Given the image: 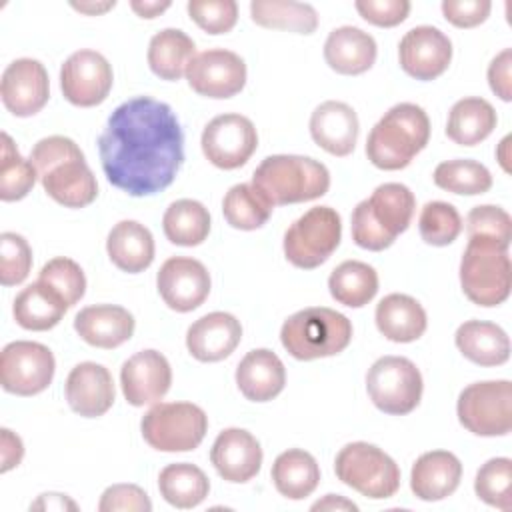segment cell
<instances>
[{
    "label": "cell",
    "instance_id": "obj_14",
    "mask_svg": "<svg viewBox=\"0 0 512 512\" xmlns=\"http://www.w3.org/2000/svg\"><path fill=\"white\" fill-rule=\"evenodd\" d=\"M200 144L208 162L222 170H234L256 152L258 132L242 114H220L204 126Z\"/></svg>",
    "mask_w": 512,
    "mask_h": 512
},
{
    "label": "cell",
    "instance_id": "obj_25",
    "mask_svg": "<svg viewBox=\"0 0 512 512\" xmlns=\"http://www.w3.org/2000/svg\"><path fill=\"white\" fill-rule=\"evenodd\" d=\"M134 316L116 304H94L82 308L74 318V330L78 336L96 348H116L132 338Z\"/></svg>",
    "mask_w": 512,
    "mask_h": 512
},
{
    "label": "cell",
    "instance_id": "obj_22",
    "mask_svg": "<svg viewBox=\"0 0 512 512\" xmlns=\"http://www.w3.org/2000/svg\"><path fill=\"white\" fill-rule=\"evenodd\" d=\"M114 380L108 368L96 362L76 364L66 378L68 406L84 416L98 418L106 414L114 404Z\"/></svg>",
    "mask_w": 512,
    "mask_h": 512
},
{
    "label": "cell",
    "instance_id": "obj_4",
    "mask_svg": "<svg viewBox=\"0 0 512 512\" xmlns=\"http://www.w3.org/2000/svg\"><path fill=\"white\" fill-rule=\"evenodd\" d=\"M416 208V198L400 182L380 184L370 198L356 204L352 212V240L372 252H380L402 234Z\"/></svg>",
    "mask_w": 512,
    "mask_h": 512
},
{
    "label": "cell",
    "instance_id": "obj_40",
    "mask_svg": "<svg viewBox=\"0 0 512 512\" xmlns=\"http://www.w3.org/2000/svg\"><path fill=\"white\" fill-rule=\"evenodd\" d=\"M274 206L266 196L250 182L232 186L222 200V214L226 222L236 230H256L262 228L272 216Z\"/></svg>",
    "mask_w": 512,
    "mask_h": 512
},
{
    "label": "cell",
    "instance_id": "obj_51",
    "mask_svg": "<svg viewBox=\"0 0 512 512\" xmlns=\"http://www.w3.org/2000/svg\"><path fill=\"white\" fill-rule=\"evenodd\" d=\"M492 10L488 0H444L442 14L456 28H474L482 24Z\"/></svg>",
    "mask_w": 512,
    "mask_h": 512
},
{
    "label": "cell",
    "instance_id": "obj_6",
    "mask_svg": "<svg viewBox=\"0 0 512 512\" xmlns=\"http://www.w3.org/2000/svg\"><path fill=\"white\" fill-rule=\"evenodd\" d=\"M352 340V322L324 306H310L288 316L280 342L296 360H316L340 354Z\"/></svg>",
    "mask_w": 512,
    "mask_h": 512
},
{
    "label": "cell",
    "instance_id": "obj_19",
    "mask_svg": "<svg viewBox=\"0 0 512 512\" xmlns=\"http://www.w3.org/2000/svg\"><path fill=\"white\" fill-rule=\"evenodd\" d=\"M0 96L8 112L28 118L40 112L50 96L48 72L34 58H18L10 62L2 74Z\"/></svg>",
    "mask_w": 512,
    "mask_h": 512
},
{
    "label": "cell",
    "instance_id": "obj_37",
    "mask_svg": "<svg viewBox=\"0 0 512 512\" xmlns=\"http://www.w3.org/2000/svg\"><path fill=\"white\" fill-rule=\"evenodd\" d=\"M328 290L338 304L362 308L378 292V274L366 262L346 260L332 270L328 278Z\"/></svg>",
    "mask_w": 512,
    "mask_h": 512
},
{
    "label": "cell",
    "instance_id": "obj_57",
    "mask_svg": "<svg viewBox=\"0 0 512 512\" xmlns=\"http://www.w3.org/2000/svg\"><path fill=\"white\" fill-rule=\"evenodd\" d=\"M116 6V2H72V8L78 10V12H84V14H90V16H96V14H104L108 10H112Z\"/></svg>",
    "mask_w": 512,
    "mask_h": 512
},
{
    "label": "cell",
    "instance_id": "obj_45",
    "mask_svg": "<svg viewBox=\"0 0 512 512\" xmlns=\"http://www.w3.org/2000/svg\"><path fill=\"white\" fill-rule=\"evenodd\" d=\"M466 232H468V238L490 240L504 248H510L512 218L500 206H492V204L474 206L466 216Z\"/></svg>",
    "mask_w": 512,
    "mask_h": 512
},
{
    "label": "cell",
    "instance_id": "obj_39",
    "mask_svg": "<svg viewBox=\"0 0 512 512\" xmlns=\"http://www.w3.org/2000/svg\"><path fill=\"white\" fill-rule=\"evenodd\" d=\"M164 236L176 246H198L208 238L210 214L208 208L190 198L172 202L162 218Z\"/></svg>",
    "mask_w": 512,
    "mask_h": 512
},
{
    "label": "cell",
    "instance_id": "obj_55",
    "mask_svg": "<svg viewBox=\"0 0 512 512\" xmlns=\"http://www.w3.org/2000/svg\"><path fill=\"white\" fill-rule=\"evenodd\" d=\"M130 8L140 16V18H156L160 16L164 10L170 8V2H150V0H132Z\"/></svg>",
    "mask_w": 512,
    "mask_h": 512
},
{
    "label": "cell",
    "instance_id": "obj_49",
    "mask_svg": "<svg viewBox=\"0 0 512 512\" xmlns=\"http://www.w3.org/2000/svg\"><path fill=\"white\" fill-rule=\"evenodd\" d=\"M100 512H150L152 502L148 494L136 484H114L108 486L98 502Z\"/></svg>",
    "mask_w": 512,
    "mask_h": 512
},
{
    "label": "cell",
    "instance_id": "obj_35",
    "mask_svg": "<svg viewBox=\"0 0 512 512\" xmlns=\"http://www.w3.org/2000/svg\"><path fill=\"white\" fill-rule=\"evenodd\" d=\"M194 56V40L178 28L160 30L148 44V66L162 80H178L186 76Z\"/></svg>",
    "mask_w": 512,
    "mask_h": 512
},
{
    "label": "cell",
    "instance_id": "obj_48",
    "mask_svg": "<svg viewBox=\"0 0 512 512\" xmlns=\"http://www.w3.org/2000/svg\"><path fill=\"white\" fill-rule=\"evenodd\" d=\"M188 16L208 34H224L236 26L238 4L234 0H190Z\"/></svg>",
    "mask_w": 512,
    "mask_h": 512
},
{
    "label": "cell",
    "instance_id": "obj_1",
    "mask_svg": "<svg viewBox=\"0 0 512 512\" xmlns=\"http://www.w3.org/2000/svg\"><path fill=\"white\" fill-rule=\"evenodd\" d=\"M98 154L112 186L130 196H152L174 182L184 162V132L166 102L136 96L108 116Z\"/></svg>",
    "mask_w": 512,
    "mask_h": 512
},
{
    "label": "cell",
    "instance_id": "obj_8",
    "mask_svg": "<svg viewBox=\"0 0 512 512\" xmlns=\"http://www.w3.org/2000/svg\"><path fill=\"white\" fill-rule=\"evenodd\" d=\"M336 476L342 484L372 500H384L400 488L398 464L378 446L350 442L336 454Z\"/></svg>",
    "mask_w": 512,
    "mask_h": 512
},
{
    "label": "cell",
    "instance_id": "obj_17",
    "mask_svg": "<svg viewBox=\"0 0 512 512\" xmlns=\"http://www.w3.org/2000/svg\"><path fill=\"white\" fill-rule=\"evenodd\" d=\"M156 286L170 310L192 312L208 298L212 282L206 266L200 260L172 256L160 266Z\"/></svg>",
    "mask_w": 512,
    "mask_h": 512
},
{
    "label": "cell",
    "instance_id": "obj_32",
    "mask_svg": "<svg viewBox=\"0 0 512 512\" xmlns=\"http://www.w3.org/2000/svg\"><path fill=\"white\" fill-rule=\"evenodd\" d=\"M66 310H68V304L64 302V298L40 280L26 286L14 298V306H12L16 324L22 326L24 330H34V332L54 328L62 320Z\"/></svg>",
    "mask_w": 512,
    "mask_h": 512
},
{
    "label": "cell",
    "instance_id": "obj_18",
    "mask_svg": "<svg viewBox=\"0 0 512 512\" xmlns=\"http://www.w3.org/2000/svg\"><path fill=\"white\" fill-rule=\"evenodd\" d=\"M398 60L408 76L424 82L434 80L450 66L452 42L436 26H416L402 36Z\"/></svg>",
    "mask_w": 512,
    "mask_h": 512
},
{
    "label": "cell",
    "instance_id": "obj_16",
    "mask_svg": "<svg viewBox=\"0 0 512 512\" xmlns=\"http://www.w3.org/2000/svg\"><path fill=\"white\" fill-rule=\"evenodd\" d=\"M190 88L206 98H232L246 84L244 60L224 48H210L196 54L186 70Z\"/></svg>",
    "mask_w": 512,
    "mask_h": 512
},
{
    "label": "cell",
    "instance_id": "obj_47",
    "mask_svg": "<svg viewBox=\"0 0 512 512\" xmlns=\"http://www.w3.org/2000/svg\"><path fill=\"white\" fill-rule=\"evenodd\" d=\"M32 268V248L24 236L16 232L0 234V282L2 286H16L24 282Z\"/></svg>",
    "mask_w": 512,
    "mask_h": 512
},
{
    "label": "cell",
    "instance_id": "obj_58",
    "mask_svg": "<svg viewBox=\"0 0 512 512\" xmlns=\"http://www.w3.org/2000/svg\"><path fill=\"white\" fill-rule=\"evenodd\" d=\"M508 144H510V136H506V138L500 142L498 150H496L498 162H500V166L504 168V172H510V166H508V160H510V156H508Z\"/></svg>",
    "mask_w": 512,
    "mask_h": 512
},
{
    "label": "cell",
    "instance_id": "obj_11",
    "mask_svg": "<svg viewBox=\"0 0 512 512\" xmlns=\"http://www.w3.org/2000/svg\"><path fill=\"white\" fill-rule=\"evenodd\" d=\"M422 374L404 356H382L366 374V390L372 404L384 414H410L422 398Z\"/></svg>",
    "mask_w": 512,
    "mask_h": 512
},
{
    "label": "cell",
    "instance_id": "obj_53",
    "mask_svg": "<svg viewBox=\"0 0 512 512\" xmlns=\"http://www.w3.org/2000/svg\"><path fill=\"white\" fill-rule=\"evenodd\" d=\"M0 454H2V466H0L2 472H8L14 466H18L22 462V456H24L22 440L14 432H10L8 428H2V448H0Z\"/></svg>",
    "mask_w": 512,
    "mask_h": 512
},
{
    "label": "cell",
    "instance_id": "obj_30",
    "mask_svg": "<svg viewBox=\"0 0 512 512\" xmlns=\"http://www.w3.org/2000/svg\"><path fill=\"white\" fill-rule=\"evenodd\" d=\"M106 252L116 268L128 274H138L154 260L152 232L136 220H120L108 232Z\"/></svg>",
    "mask_w": 512,
    "mask_h": 512
},
{
    "label": "cell",
    "instance_id": "obj_43",
    "mask_svg": "<svg viewBox=\"0 0 512 512\" xmlns=\"http://www.w3.org/2000/svg\"><path fill=\"white\" fill-rule=\"evenodd\" d=\"M476 496L498 510H512V460L490 458L484 462L474 478Z\"/></svg>",
    "mask_w": 512,
    "mask_h": 512
},
{
    "label": "cell",
    "instance_id": "obj_9",
    "mask_svg": "<svg viewBox=\"0 0 512 512\" xmlns=\"http://www.w3.org/2000/svg\"><path fill=\"white\" fill-rule=\"evenodd\" d=\"M142 438L160 452H188L208 430L206 412L192 402H156L140 422Z\"/></svg>",
    "mask_w": 512,
    "mask_h": 512
},
{
    "label": "cell",
    "instance_id": "obj_38",
    "mask_svg": "<svg viewBox=\"0 0 512 512\" xmlns=\"http://www.w3.org/2000/svg\"><path fill=\"white\" fill-rule=\"evenodd\" d=\"M158 490L168 504L186 510L204 502L210 492V482L198 466L190 462H176L160 470Z\"/></svg>",
    "mask_w": 512,
    "mask_h": 512
},
{
    "label": "cell",
    "instance_id": "obj_46",
    "mask_svg": "<svg viewBox=\"0 0 512 512\" xmlns=\"http://www.w3.org/2000/svg\"><path fill=\"white\" fill-rule=\"evenodd\" d=\"M38 280L56 290L64 298L68 308L74 306L86 292V276L82 268L72 258L66 256L48 260L42 266Z\"/></svg>",
    "mask_w": 512,
    "mask_h": 512
},
{
    "label": "cell",
    "instance_id": "obj_23",
    "mask_svg": "<svg viewBox=\"0 0 512 512\" xmlns=\"http://www.w3.org/2000/svg\"><path fill=\"white\" fill-rule=\"evenodd\" d=\"M242 340L240 320L228 312H210L190 324L186 348L200 362L228 358Z\"/></svg>",
    "mask_w": 512,
    "mask_h": 512
},
{
    "label": "cell",
    "instance_id": "obj_28",
    "mask_svg": "<svg viewBox=\"0 0 512 512\" xmlns=\"http://www.w3.org/2000/svg\"><path fill=\"white\" fill-rule=\"evenodd\" d=\"M376 52L374 38L356 26L334 28L324 42L326 64L344 76H356L370 70L376 62Z\"/></svg>",
    "mask_w": 512,
    "mask_h": 512
},
{
    "label": "cell",
    "instance_id": "obj_44",
    "mask_svg": "<svg viewBox=\"0 0 512 512\" xmlns=\"http://www.w3.org/2000/svg\"><path fill=\"white\" fill-rule=\"evenodd\" d=\"M418 230L426 244L448 246L460 236L462 218L452 204L442 200H432V202H426L420 212Z\"/></svg>",
    "mask_w": 512,
    "mask_h": 512
},
{
    "label": "cell",
    "instance_id": "obj_33",
    "mask_svg": "<svg viewBox=\"0 0 512 512\" xmlns=\"http://www.w3.org/2000/svg\"><path fill=\"white\" fill-rule=\"evenodd\" d=\"M496 110L494 106L478 96H468L458 100L446 122V136L460 146H476L486 140L496 128Z\"/></svg>",
    "mask_w": 512,
    "mask_h": 512
},
{
    "label": "cell",
    "instance_id": "obj_15",
    "mask_svg": "<svg viewBox=\"0 0 512 512\" xmlns=\"http://www.w3.org/2000/svg\"><path fill=\"white\" fill-rule=\"evenodd\" d=\"M112 66L96 50H78L60 68L64 98L80 108L102 104L112 88Z\"/></svg>",
    "mask_w": 512,
    "mask_h": 512
},
{
    "label": "cell",
    "instance_id": "obj_10",
    "mask_svg": "<svg viewBox=\"0 0 512 512\" xmlns=\"http://www.w3.org/2000/svg\"><path fill=\"white\" fill-rule=\"evenodd\" d=\"M342 238L340 214L330 206H314L296 218L284 234L286 260L302 270L324 264Z\"/></svg>",
    "mask_w": 512,
    "mask_h": 512
},
{
    "label": "cell",
    "instance_id": "obj_21",
    "mask_svg": "<svg viewBox=\"0 0 512 512\" xmlns=\"http://www.w3.org/2000/svg\"><path fill=\"white\" fill-rule=\"evenodd\" d=\"M210 462L228 482H248L262 466L260 442L244 428L222 430L210 450Z\"/></svg>",
    "mask_w": 512,
    "mask_h": 512
},
{
    "label": "cell",
    "instance_id": "obj_54",
    "mask_svg": "<svg viewBox=\"0 0 512 512\" xmlns=\"http://www.w3.org/2000/svg\"><path fill=\"white\" fill-rule=\"evenodd\" d=\"M30 510H78V506L66 494L46 492L40 494V498L34 504H30Z\"/></svg>",
    "mask_w": 512,
    "mask_h": 512
},
{
    "label": "cell",
    "instance_id": "obj_24",
    "mask_svg": "<svg viewBox=\"0 0 512 512\" xmlns=\"http://www.w3.org/2000/svg\"><path fill=\"white\" fill-rule=\"evenodd\" d=\"M358 116L352 106L338 100H326L310 116L312 140L332 156H348L358 140Z\"/></svg>",
    "mask_w": 512,
    "mask_h": 512
},
{
    "label": "cell",
    "instance_id": "obj_36",
    "mask_svg": "<svg viewBox=\"0 0 512 512\" xmlns=\"http://www.w3.org/2000/svg\"><path fill=\"white\" fill-rule=\"evenodd\" d=\"M250 16L262 28L312 34L318 28V12L306 2L294 0H252Z\"/></svg>",
    "mask_w": 512,
    "mask_h": 512
},
{
    "label": "cell",
    "instance_id": "obj_42",
    "mask_svg": "<svg viewBox=\"0 0 512 512\" xmlns=\"http://www.w3.org/2000/svg\"><path fill=\"white\" fill-rule=\"evenodd\" d=\"M38 172L32 160L22 158L12 138L2 132V160H0V198L4 202L22 200L36 184Z\"/></svg>",
    "mask_w": 512,
    "mask_h": 512
},
{
    "label": "cell",
    "instance_id": "obj_26",
    "mask_svg": "<svg viewBox=\"0 0 512 512\" xmlns=\"http://www.w3.org/2000/svg\"><path fill=\"white\" fill-rule=\"evenodd\" d=\"M462 478L460 460L448 450L424 452L416 458L410 472V488L416 498L426 502L444 500L456 492Z\"/></svg>",
    "mask_w": 512,
    "mask_h": 512
},
{
    "label": "cell",
    "instance_id": "obj_7",
    "mask_svg": "<svg viewBox=\"0 0 512 512\" xmlns=\"http://www.w3.org/2000/svg\"><path fill=\"white\" fill-rule=\"evenodd\" d=\"M460 286L466 298L478 306L492 308L510 296L512 262L508 248L468 238V246L460 260Z\"/></svg>",
    "mask_w": 512,
    "mask_h": 512
},
{
    "label": "cell",
    "instance_id": "obj_41",
    "mask_svg": "<svg viewBox=\"0 0 512 512\" xmlns=\"http://www.w3.org/2000/svg\"><path fill=\"white\" fill-rule=\"evenodd\" d=\"M434 184L452 194L476 196L492 188L490 170L476 160H446L440 162L434 170Z\"/></svg>",
    "mask_w": 512,
    "mask_h": 512
},
{
    "label": "cell",
    "instance_id": "obj_2",
    "mask_svg": "<svg viewBox=\"0 0 512 512\" xmlns=\"http://www.w3.org/2000/svg\"><path fill=\"white\" fill-rule=\"evenodd\" d=\"M30 160L44 192L66 208H84L98 196L96 176L80 146L66 136H48L34 144Z\"/></svg>",
    "mask_w": 512,
    "mask_h": 512
},
{
    "label": "cell",
    "instance_id": "obj_5",
    "mask_svg": "<svg viewBox=\"0 0 512 512\" xmlns=\"http://www.w3.org/2000/svg\"><path fill=\"white\" fill-rule=\"evenodd\" d=\"M252 184L272 206L298 204L324 196L330 188V172L310 156L274 154L258 164Z\"/></svg>",
    "mask_w": 512,
    "mask_h": 512
},
{
    "label": "cell",
    "instance_id": "obj_20",
    "mask_svg": "<svg viewBox=\"0 0 512 512\" xmlns=\"http://www.w3.org/2000/svg\"><path fill=\"white\" fill-rule=\"evenodd\" d=\"M172 384V368L164 354L140 350L120 370V386L128 404L146 406L160 402Z\"/></svg>",
    "mask_w": 512,
    "mask_h": 512
},
{
    "label": "cell",
    "instance_id": "obj_52",
    "mask_svg": "<svg viewBox=\"0 0 512 512\" xmlns=\"http://www.w3.org/2000/svg\"><path fill=\"white\" fill-rule=\"evenodd\" d=\"M490 90L504 102L512 100V50L504 48L488 66Z\"/></svg>",
    "mask_w": 512,
    "mask_h": 512
},
{
    "label": "cell",
    "instance_id": "obj_27",
    "mask_svg": "<svg viewBox=\"0 0 512 512\" xmlns=\"http://www.w3.org/2000/svg\"><path fill=\"white\" fill-rule=\"evenodd\" d=\"M236 384L246 400L268 402L284 390V364L268 348L250 350L236 368Z\"/></svg>",
    "mask_w": 512,
    "mask_h": 512
},
{
    "label": "cell",
    "instance_id": "obj_34",
    "mask_svg": "<svg viewBox=\"0 0 512 512\" xmlns=\"http://www.w3.org/2000/svg\"><path fill=\"white\" fill-rule=\"evenodd\" d=\"M270 474L274 488L288 500H302L310 496L320 482L316 458L300 448H290L278 454Z\"/></svg>",
    "mask_w": 512,
    "mask_h": 512
},
{
    "label": "cell",
    "instance_id": "obj_3",
    "mask_svg": "<svg viewBox=\"0 0 512 512\" xmlns=\"http://www.w3.org/2000/svg\"><path fill=\"white\" fill-rule=\"evenodd\" d=\"M430 140V120L426 112L412 104L392 106L370 130L366 156L380 170L406 168Z\"/></svg>",
    "mask_w": 512,
    "mask_h": 512
},
{
    "label": "cell",
    "instance_id": "obj_31",
    "mask_svg": "<svg viewBox=\"0 0 512 512\" xmlns=\"http://www.w3.org/2000/svg\"><path fill=\"white\" fill-rule=\"evenodd\" d=\"M456 348L478 366H500L510 358L508 334L494 322L466 320L454 334Z\"/></svg>",
    "mask_w": 512,
    "mask_h": 512
},
{
    "label": "cell",
    "instance_id": "obj_12",
    "mask_svg": "<svg viewBox=\"0 0 512 512\" xmlns=\"http://www.w3.org/2000/svg\"><path fill=\"white\" fill-rule=\"evenodd\" d=\"M460 424L476 436H506L512 428L510 380H486L466 386L456 402Z\"/></svg>",
    "mask_w": 512,
    "mask_h": 512
},
{
    "label": "cell",
    "instance_id": "obj_50",
    "mask_svg": "<svg viewBox=\"0 0 512 512\" xmlns=\"http://www.w3.org/2000/svg\"><path fill=\"white\" fill-rule=\"evenodd\" d=\"M354 8L358 14L380 28H392L406 20L410 12L408 0H356Z\"/></svg>",
    "mask_w": 512,
    "mask_h": 512
},
{
    "label": "cell",
    "instance_id": "obj_13",
    "mask_svg": "<svg viewBox=\"0 0 512 512\" xmlns=\"http://www.w3.org/2000/svg\"><path fill=\"white\" fill-rule=\"evenodd\" d=\"M54 354L48 346L16 340L0 354V384L16 396H34L46 390L54 378Z\"/></svg>",
    "mask_w": 512,
    "mask_h": 512
},
{
    "label": "cell",
    "instance_id": "obj_29",
    "mask_svg": "<svg viewBox=\"0 0 512 512\" xmlns=\"http://www.w3.org/2000/svg\"><path fill=\"white\" fill-rule=\"evenodd\" d=\"M376 326L380 334L392 342H414L428 326L426 310L422 304L408 294H388L384 296L374 312Z\"/></svg>",
    "mask_w": 512,
    "mask_h": 512
},
{
    "label": "cell",
    "instance_id": "obj_56",
    "mask_svg": "<svg viewBox=\"0 0 512 512\" xmlns=\"http://www.w3.org/2000/svg\"><path fill=\"white\" fill-rule=\"evenodd\" d=\"M312 510H358V506L344 496L338 494H326L322 500L312 504Z\"/></svg>",
    "mask_w": 512,
    "mask_h": 512
}]
</instances>
